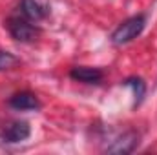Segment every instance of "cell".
<instances>
[{
    "instance_id": "cell-1",
    "label": "cell",
    "mask_w": 157,
    "mask_h": 155,
    "mask_svg": "<svg viewBox=\"0 0 157 155\" xmlns=\"http://www.w3.org/2000/svg\"><path fill=\"white\" fill-rule=\"evenodd\" d=\"M144 24H146V18L143 15H137V17H132L128 18L126 22H122L117 29L113 31L112 35V42L117 44V46H122V44H128L133 39H137L143 29H144Z\"/></svg>"
},
{
    "instance_id": "cell-2",
    "label": "cell",
    "mask_w": 157,
    "mask_h": 155,
    "mask_svg": "<svg viewBox=\"0 0 157 155\" xmlns=\"http://www.w3.org/2000/svg\"><path fill=\"white\" fill-rule=\"evenodd\" d=\"M6 26H7L11 37L15 40H18V42H31L39 35V29L33 24H29L28 20L18 18V17H11Z\"/></svg>"
},
{
    "instance_id": "cell-3",
    "label": "cell",
    "mask_w": 157,
    "mask_h": 155,
    "mask_svg": "<svg viewBox=\"0 0 157 155\" xmlns=\"http://www.w3.org/2000/svg\"><path fill=\"white\" fill-rule=\"evenodd\" d=\"M137 142H139L137 133L126 131V133H122L121 137H117V139L106 148V152H108V153H132V152L135 150Z\"/></svg>"
},
{
    "instance_id": "cell-4",
    "label": "cell",
    "mask_w": 157,
    "mask_h": 155,
    "mask_svg": "<svg viewBox=\"0 0 157 155\" xmlns=\"http://www.w3.org/2000/svg\"><path fill=\"white\" fill-rule=\"evenodd\" d=\"M31 130H29V124L28 122H11L4 131H2V139L6 142H22L29 137Z\"/></svg>"
},
{
    "instance_id": "cell-5",
    "label": "cell",
    "mask_w": 157,
    "mask_h": 155,
    "mask_svg": "<svg viewBox=\"0 0 157 155\" xmlns=\"http://www.w3.org/2000/svg\"><path fill=\"white\" fill-rule=\"evenodd\" d=\"M9 106L15 108V110L24 112V110H37V108H40V102L35 93H31V91H20V93H15L9 99Z\"/></svg>"
},
{
    "instance_id": "cell-6",
    "label": "cell",
    "mask_w": 157,
    "mask_h": 155,
    "mask_svg": "<svg viewBox=\"0 0 157 155\" xmlns=\"http://www.w3.org/2000/svg\"><path fill=\"white\" fill-rule=\"evenodd\" d=\"M70 77L78 80V82H86V84H97L102 78V71L97 68H88V66H78L70 71Z\"/></svg>"
},
{
    "instance_id": "cell-7",
    "label": "cell",
    "mask_w": 157,
    "mask_h": 155,
    "mask_svg": "<svg viewBox=\"0 0 157 155\" xmlns=\"http://www.w3.org/2000/svg\"><path fill=\"white\" fill-rule=\"evenodd\" d=\"M20 9H22V15L28 20H35V22L37 20H42L48 15V11L40 6L39 2H35V0H22Z\"/></svg>"
},
{
    "instance_id": "cell-8",
    "label": "cell",
    "mask_w": 157,
    "mask_h": 155,
    "mask_svg": "<svg viewBox=\"0 0 157 155\" xmlns=\"http://www.w3.org/2000/svg\"><path fill=\"white\" fill-rule=\"evenodd\" d=\"M124 86H132L133 91H135L137 102H141V99H143V95H144V89H146L144 82H143L141 78H126V80H124Z\"/></svg>"
},
{
    "instance_id": "cell-9",
    "label": "cell",
    "mask_w": 157,
    "mask_h": 155,
    "mask_svg": "<svg viewBox=\"0 0 157 155\" xmlns=\"http://www.w3.org/2000/svg\"><path fill=\"white\" fill-rule=\"evenodd\" d=\"M17 57H13L11 53L7 51H0V71H6V70H11L15 64H17Z\"/></svg>"
}]
</instances>
